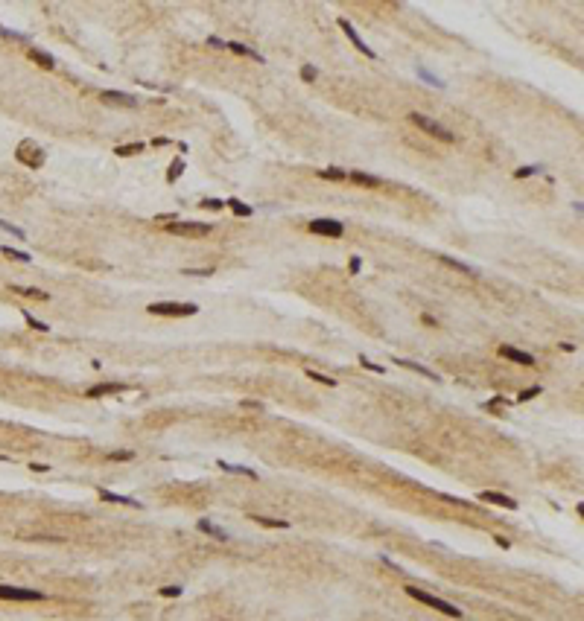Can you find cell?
<instances>
[{
	"mask_svg": "<svg viewBox=\"0 0 584 621\" xmlns=\"http://www.w3.org/2000/svg\"><path fill=\"white\" fill-rule=\"evenodd\" d=\"M339 27H342V30H345V35L351 38V44H354L357 50H362V56H368V59H374V50H371V47H368V44H365V41H362V38H360V33L354 30V24H351V21H345V18H339Z\"/></svg>",
	"mask_w": 584,
	"mask_h": 621,
	"instance_id": "7",
	"label": "cell"
},
{
	"mask_svg": "<svg viewBox=\"0 0 584 621\" xmlns=\"http://www.w3.org/2000/svg\"><path fill=\"white\" fill-rule=\"evenodd\" d=\"M0 461H6V458H3V455H0Z\"/></svg>",
	"mask_w": 584,
	"mask_h": 621,
	"instance_id": "37",
	"label": "cell"
},
{
	"mask_svg": "<svg viewBox=\"0 0 584 621\" xmlns=\"http://www.w3.org/2000/svg\"><path fill=\"white\" fill-rule=\"evenodd\" d=\"M499 356H502V359H511V362H517V365H534L532 353H523V350H517V347H508V344L499 347Z\"/></svg>",
	"mask_w": 584,
	"mask_h": 621,
	"instance_id": "8",
	"label": "cell"
},
{
	"mask_svg": "<svg viewBox=\"0 0 584 621\" xmlns=\"http://www.w3.org/2000/svg\"><path fill=\"white\" fill-rule=\"evenodd\" d=\"M225 204H228L237 216H251V207H248V204H242V202H237V199H228Z\"/></svg>",
	"mask_w": 584,
	"mask_h": 621,
	"instance_id": "20",
	"label": "cell"
},
{
	"mask_svg": "<svg viewBox=\"0 0 584 621\" xmlns=\"http://www.w3.org/2000/svg\"><path fill=\"white\" fill-rule=\"evenodd\" d=\"M307 376H310V379H316V382H322V385H327V388H333V385H336V379H330V376L319 373V370H307Z\"/></svg>",
	"mask_w": 584,
	"mask_h": 621,
	"instance_id": "21",
	"label": "cell"
},
{
	"mask_svg": "<svg viewBox=\"0 0 584 621\" xmlns=\"http://www.w3.org/2000/svg\"><path fill=\"white\" fill-rule=\"evenodd\" d=\"M406 595H409V598H415V601H421V604L432 606V609H438V612H444V615H450V618H462V609H459V606L447 604V601L435 598V595L424 592V589H418V586H406Z\"/></svg>",
	"mask_w": 584,
	"mask_h": 621,
	"instance_id": "1",
	"label": "cell"
},
{
	"mask_svg": "<svg viewBox=\"0 0 584 621\" xmlns=\"http://www.w3.org/2000/svg\"><path fill=\"white\" fill-rule=\"evenodd\" d=\"M15 292H21V295H27V298H38V301H47V295H44L41 289H18V286H15Z\"/></svg>",
	"mask_w": 584,
	"mask_h": 621,
	"instance_id": "25",
	"label": "cell"
},
{
	"mask_svg": "<svg viewBox=\"0 0 584 621\" xmlns=\"http://www.w3.org/2000/svg\"><path fill=\"white\" fill-rule=\"evenodd\" d=\"M351 178H354V181H357V184H380L377 178H374V175H362V172H354V175H351Z\"/></svg>",
	"mask_w": 584,
	"mask_h": 621,
	"instance_id": "26",
	"label": "cell"
},
{
	"mask_svg": "<svg viewBox=\"0 0 584 621\" xmlns=\"http://www.w3.org/2000/svg\"><path fill=\"white\" fill-rule=\"evenodd\" d=\"M108 458H111V461H129V458H132V452H111Z\"/></svg>",
	"mask_w": 584,
	"mask_h": 621,
	"instance_id": "34",
	"label": "cell"
},
{
	"mask_svg": "<svg viewBox=\"0 0 584 621\" xmlns=\"http://www.w3.org/2000/svg\"><path fill=\"white\" fill-rule=\"evenodd\" d=\"M219 467H222L225 472H240V475H248V478H257V472L248 470V467H234V464H225V461H219Z\"/></svg>",
	"mask_w": 584,
	"mask_h": 621,
	"instance_id": "19",
	"label": "cell"
},
{
	"mask_svg": "<svg viewBox=\"0 0 584 621\" xmlns=\"http://www.w3.org/2000/svg\"><path fill=\"white\" fill-rule=\"evenodd\" d=\"M395 365H403V368H412V370H418L421 376H427V379H432V382H438V376H435L432 370H427L424 365H418V362H403V359H395Z\"/></svg>",
	"mask_w": 584,
	"mask_h": 621,
	"instance_id": "15",
	"label": "cell"
},
{
	"mask_svg": "<svg viewBox=\"0 0 584 621\" xmlns=\"http://www.w3.org/2000/svg\"><path fill=\"white\" fill-rule=\"evenodd\" d=\"M149 312L152 315H196L199 306L196 303H170V301H161V303H149Z\"/></svg>",
	"mask_w": 584,
	"mask_h": 621,
	"instance_id": "3",
	"label": "cell"
},
{
	"mask_svg": "<svg viewBox=\"0 0 584 621\" xmlns=\"http://www.w3.org/2000/svg\"><path fill=\"white\" fill-rule=\"evenodd\" d=\"M3 254H6V257H12V260H21V263H30V260H33L30 254H24V251H15V248H3Z\"/></svg>",
	"mask_w": 584,
	"mask_h": 621,
	"instance_id": "24",
	"label": "cell"
},
{
	"mask_svg": "<svg viewBox=\"0 0 584 621\" xmlns=\"http://www.w3.org/2000/svg\"><path fill=\"white\" fill-rule=\"evenodd\" d=\"M360 365H362V368H368V370H374V373H383V368H380V365H374V362H368V359H360Z\"/></svg>",
	"mask_w": 584,
	"mask_h": 621,
	"instance_id": "32",
	"label": "cell"
},
{
	"mask_svg": "<svg viewBox=\"0 0 584 621\" xmlns=\"http://www.w3.org/2000/svg\"><path fill=\"white\" fill-rule=\"evenodd\" d=\"M222 204H225V202H219V199H207V202H205V207H213V210H219Z\"/></svg>",
	"mask_w": 584,
	"mask_h": 621,
	"instance_id": "36",
	"label": "cell"
},
{
	"mask_svg": "<svg viewBox=\"0 0 584 621\" xmlns=\"http://www.w3.org/2000/svg\"><path fill=\"white\" fill-rule=\"evenodd\" d=\"M170 234H178V236H205L210 231V225H199V222H172L167 225Z\"/></svg>",
	"mask_w": 584,
	"mask_h": 621,
	"instance_id": "5",
	"label": "cell"
},
{
	"mask_svg": "<svg viewBox=\"0 0 584 621\" xmlns=\"http://www.w3.org/2000/svg\"><path fill=\"white\" fill-rule=\"evenodd\" d=\"M310 231L319 236H342L345 228L336 222V219H313L310 222Z\"/></svg>",
	"mask_w": 584,
	"mask_h": 621,
	"instance_id": "6",
	"label": "cell"
},
{
	"mask_svg": "<svg viewBox=\"0 0 584 621\" xmlns=\"http://www.w3.org/2000/svg\"><path fill=\"white\" fill-rule=\"evenodd\" d=\"M479 499L482 502H491V504H502V507H508V510H517L514 499H508V496H502V493H494V490H482Z\"/></svg>",
	"mask_w": 584,
	"mask_h": 621,
	"instance_id": "9",
	"label": "cell"
},
{
	"mask_svg": "<svg viewBox=\"0 0 584 621\" xmlns=\"http://www.w3.org/2000/svg\"><path fill=\"white\" fill-rule=\"evenodd\" d=\"M540 391H543V388H540V385H534V388H529V391H523V394H520L517 400H520V403H526V400H532V397H537Z\"/></svg>",
	"mask_w": 584,
	"mask_h": 621,
	"instance_id": "27",
	"label": "cell"
},
{
	"mask_svg": "<svg viewBox=\"0 0 584 621\" xmlns=\"http://www.w3.org/2000/svg\"><path fill=\"white\" fill-rule=\"evenodd\" d=\"M228 47H231L234 53H240V56H248V59H254V62H263V56H260L257 50H251L248 44H240V41H231Z\"/></svg>",
	"mask_w": 584,
	"mask_h": 621,
	"instance_id": "14",
	"label": "cell"
},
{
	"mask_svg": "<svg viewBox=\"0 0 584 621\" xmlns=\"http://www.w3.org/2000/svg\"><path fill=\"white\" fill-rule=\"evenodd\" d=\"M44 595L38 589H21V586H0V601H41Z\"/></svg>",
	"mask_w": 584,
	"mask_h": 621,
	"instance_id": "4",
	"label": "cell"
},
{
	"mask_svg": "<svg viewBox=\"0 0 584 621\" xmlns=\"http://www.w3.org/2000/svg\"><path fill=\"white\" fill-rule=\"evenodd\" d=\"M105 102H114V105H138V100L132 94H120V91H103Z\"/></svg>",
	"mask_w": 584,
	"mask_h": 621,
	"instance_id": "11",
	"label": "cell"
},
{
	"mask_svg": "<svg viewBox=\"0 0 584 621\" xmlns=\"http://www.w3.org/2000/svg\"><path fill=\"white\" fill-rule=\"evenodd\" d=\"M126 385H120V382H105V385H94L91 391H88V397H103V394H117V391H123Z\"/></svg>",
	"mask_w": 584,
	"mask_h": 621,
	"instance_id": "12",
	"label": "cell"
},
{
	"mask_svg": "<svg viewBox=\"0 0 584 621\" xmlns=\"http://www.w3.org/2000/svg\"><path fill=\"white\" fill-rule=\"evenodd\" d=\"M251 519L257 522V525H266V528H289L286 519H269V516H257V513H251Z\"/></svg>",
	"mask_w": 584,
	"mask_h": 621,
	"instance_id": "17",
	"label": "cell"
},
{
	"mask_svg": "<svg viewBox=\"0 0 584 621\" xmlns=\"http://www.w3.org/2000/svg\"><path fill=\"white\" fill-rule=\"evenodd\" d=\"M319 178H325V181H342V178H348L339 167H327V169H319Z\"/></svg>",
	"mask_w": 584,
	"mask_h": 621,
	"instance_id": "16",
	"label": "cell"
},
{
	"mask_svg": "<svg viewBox=\"0 0 584 621\" xmlns=\"http://www.w3.org/2000/svg\"><path fill=\"white\" fill-rule=\"evenodd\" d=\"M301 79H304V82H313V79H316V68H313V65H304V68H301Z\"/></svg>",
	"mask_w": 584,
	"mask_h": 621,
	"instance_id": "29",
	"label": "cell"
},
{
	"mask_svg": "<svg viewBox=\"0 0 584 621\" xmlns=\"http://www.w3.org/2000/svg\"><path fill=\"white\" fill-rule=\"evenodd\" d=\"M360 266H362V263H360V257H351V263H348V269H351V271H354V274H357V271H360Z\"/></svg>",
	"mask_w": 584,
	"mask_h": 621,
	"instance_id": "35",
	"label": "cell"
},
{
	"mask_svg": "<svg viewBox=\"0 0 584 621\" xmlns=\"http://www.w3.org/2000/svg\"><path fill=\"white\" fill-rule=\"evenodd\" d=\"M181 172H184V161L178 158V161H172V164H170V172H167V178H170V181H175Z\"/></svg>",
	"mask_w": 584,
	"mask_h": 621,
	"instance_id": "23",
	"label": "cell"
},
{
	"mask_svg": "<svg viewBox=\"0 0 584 621\" xmlns=\"http://www.w3.org/2000/svg\"><path fill=\"white\" fill-rule=\"evenodd\" d=\"M30 56H33V62H38L41 68H56V59H53L50 53H44V50H33Z\"/></svg>",
	"mask_w": 584,
	"mask_h": 621,
	"instance_id": "18",
	"label": "cell"
},
{
	"mask_svg": "<svg viewBox=\"0 0 584 621\" xmlns=\"http://www.w3.org/2000/svg\"><path fill=\"white\" fill-rule=\"evenodd\" d=\"M100 499H105V502H114V504H129V507H143L138 499H132V496H120V493H111V490H100Z\"/></svg>",
	"mask_w": 584,
	"mask_h": 621,
	"instance_id": "10",
	"label": "cell"
},
{
	"mask_svg": "<svg viewBox=\"0 0 584 621\" xmlns=\"http://www.w3.org/2000/svg\"><path fill=\"white\" fill-rule=\"evenodd\" d=\"M161 595H164V598H178V595H181V586H164Z\"/></svg>",
	"mask_w": 584,
	"mask_h": 621,
	"instance_id": "31",
	"label": "cell"
},
{
	"mask_svg": "<svg viewBox=\"0 0 584 621\" xmlns=\"http://www.w3.org/2000/svg\"><path fill=\"white\" fill-rule=\"evenodd\" d=\"M199 531H202V534H210V537H216V539H228V534H225L222 528H216L213 522H207V519H199Z\"/></svg>",
	"mask_w": 584,
	"mask_h": 621,
	"instance_id": "13",
	"label": "cell"
},
{
	"mask_svg": "<svg viewBox=\"0 0 584 621\" xmlns=\"http://www.w3.org/2000/svg\"><path fill=\"white\" fill-rule=\"evenodd\" d=\"M409 120H412L418 129H424L427 135H432V137H438V140H444V143H453L456 140V135L453 132H447L441 123H435V120H430V117H424V114H418V111H412L409 114Z\"/></svg>",
	"mask_w": 584,
	"mask_h": 621,
	"instance_id": "2",
	"label": "cell"
},
{
	"mask_svg": "<svg viewBox=\"0 0 584 621\" xmlns=\"http://www.w3.org/2000/svg\"><path fill=\"white\" fill-rule=\"evenodd\" d=\"M534 172H540V167H523L514 172V178H529V175H534Z\"/></svg>",
	"mask_w": 584,
	"mask_h": 621,
	"instance_id": "30",
	"label": "cell"
},
{
	"mask_svg": "<svg viewBox=\"0 0 584 621\" xmlns=\"http://www.w3.org/2000/svg\"><path fill=\"white\" fill-rule=\"evenodd\" d=\"M143 149H146V143H132V146H117L114 155H123V158H126V155H132V152H143Z\"/></svg>",
	"mask_w": 584,
	"mask_h": 621,
	"instance_id": "22",
	"label": "cell"
},
{
	"mask_svg": "<svg viewBox=\"0 0 584 621\" xmlns=\"http://www.w3.org/2000/svg\"><path fill=\"white\" fill-rule=\"evenodd\" d=\"M418 73H421V76H424L427 82H432V85H438V88H441V79H435V76H432V73H427V70H424V68L418 70Z\"/></svg>",
	"mask_w": 584,
	"mask_h": 621,
	"instance_id": "33",
	"label": "cell"
},
{
	"mask_svg": "<svg viewBox=\"0 0 584 621\" xmlns=\"http://www.w3.org/2000/svg\"><path fill=\"white\" fill-rule=\"evenodd\" d=\"M0 228H3V231H9L12 236H18V239H24V231H21V228H15V225H9V222H3V219H0Z\"/></svg>",
	"mask_w": 584,
	"mask_h": 621,
	"instance_id": "28",
	"label": "cell"
}]
</instances>
